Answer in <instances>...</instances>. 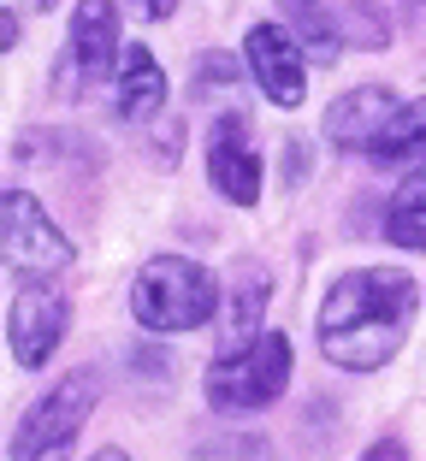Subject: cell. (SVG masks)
Returning a JSON list of instances; mask_svg holds the SVG:
<instances>
[{"instance_id": "obj_6", "label": "cell", "mask_w": 426, "mask_h": 461, "mask_svg": "<svg viewBox=\"0 0 426 461\" xmlns=\"http://www.w3.org/2000/svg\"><path fill=\"white\" fill-rule=\"evenodd\" d=\"M124 36H119V0H77L66 24V48L54 59V95L77 101L95 83L119 77Z\"/></svg>"}, {"instance_id": "obj_16", "label": "cell", "mask_w": 426, "mask_h": 461, "mask_svg": "<svg viewBox=\"0 0 426 461\" xmlns=\"http://www.w3.org/2000/svg\"><path fill=\"white\" fill-rule=\"evenodd\" d=\"M338 24H344V41L349 48H367V54H379L391 41V18L379 0H344V13H338Z\"/></svg>"}, {"instance_id": "obj_12", "label": "cell", "mask_w": 426, "mask_h": 461, "mask_svg": "<svg viewBox=\"0 0 426 461\" xmlns=\"http://www.w3.org/2000/svg\"><path fill=\"white\" fill-rule=\"evenodd\" d=\"M361 160L379 166V172H409V166H426V95L403 101V107L379 124V136L367 142Z\"/></svg>"}, {"instance_id": "obj_13", "label": "cell", "mask_w": 426, "mask_h": 461, "mask_svg": "<svg viewBox=\"0 0 426 461\" xmlns=\"http://www.w3.org/2000/svg\"><path fill=\"white\" fill-rule=\"evenodd\" d=\"M278 24L303 41L308 66H338V54H344V24L331 18L326 0H278Z\"/></svg>"}, {"instance_id": "obj_22", "label": "cell", "mask_w": 426, "mask_h": 461, "mask_svg": "<svg viewBox=\"0 0 426 461\" xmlns=\"http://www.w3.org/2000/svg\"><path fill=\"white\" fill-rule=\"evenodd\" d=\"M89 461H131V449H119V444H107V449H95Z\"/></svg>"}, {"instance_id": "obj_4", "label": "cell", "mask_w": 426, "mask_h": 461, "mask_svg": "<svg viewBox=\"0 0 426 461\" xmlns=\"http://www.w3.org/2000/svg\"><path fill=\"white\" fill-rule=\"evenodd\" d=\"M290 338L285 331H261V338L237 343V349H220L202 373V396L213 414H261L278 396L290 391Z\"/></svg>"}, {"instance_id": "obj_1", "label": "cell", "mask_w": 426, "mask_h": 461, "mask_svg": "<svg viewBox=\"0 0 426 461\" xmlns=\"http://www.w3.org/2000/svg\"><path fill=\"white\" fill-rule=\"evenodd\" d=\"M421 313V285L391 267H349L331 278L314 313V343L331 366L344 373H379L403 355Z\"/></svg>"}, {"instance_id": "obj_23", "label": "cell", "mask_w": 426, "mask_h": 461, "mask_svg": "<svg viewBox=\"0 0 426 461\" xmlns=\"http://www.w3.org/2000/svg\"><path fill=\"white\" fill-rule=\"evenodd\" d=\"M24 6H30V13H48V6H54V0H24Z\"/></svg>"}, {"instance_id": "obj_15", "label": "cell", "mask_w": 426, "mask_h": 461, "mask_svg": "<svg viewBox=\"0 0 426 461\" xmlns=\"http://www.w3.org/2000/svg\"><path fill=\"white\" fill-rule=\"evenodd\" d=\"M267 296H273V278L261 267H237V285H231V302H225V349L261 338V313H267Z\"/></svg>"}, {"instance_id": "obj_18", "label": "cell", "mask_w": 426, "mask_h": 461, "mask_svg": "<svg viewBox=\"0 0 426 461\" xmlns=\"http://www.w3.org/2000/svg\"><path fill=\"white\" fill-rule=\"evenodd\" d=\"M119 6H131L142 24H166V18L178 13V0H119Z\"/></svg>"}, {"instance_id": "obj_9", "label": "cell", "mask_w": 426, "mask_h": 461, "mask_svg": "<svg viewBox=\"0 0 426 461\" xmlns=\"http://www.w3.org/2000/svg\"><path fill=\"white\" fill-rule=\"evenodd\" d=\"M202 160H207V184H213L231 207H255V202H261L267 166H261V149H255L243 113H220V119L207 124Z\"/></svg>"}, {"instance_id": "obj_21", "label": "cell", "mask_w": 426, "mask_h": 461, "mask_svg": "<svg viewBox=\"0 0 426 461\" xmlns=\"http://www.w3.org/2000/svg\"><path fill=\"white\" fill-rule=\"evenodd\" d=\"M285 184H308V149H303V142H290V149H285Z\"/></svg>"}, {"instance_id": "obj_7", "label": "cell", "mask_w": 426, "mask_h": 461, "mask_svg": "<svg viewBox=\"0 0 426 461\" xmlns=\"http://www.w3.org/2000/svg\"><path fill=\"white\" fill-rule=\"evenodd\" d=\"M71 331V302L59 296L54 285H18L13 302H6V349L24 373H41V366L59 355Z\"/></svg>"}, {"instance_id": "obj_5", "label": "cell", "mask_w": 426, "mask_h": 461, "mask_svg": "<svg viewBox=\"0 0 426 461\" xmlns=\"http://www.w3.org/2000/svg\"><path fill=\"white\" fill-rule=\"evenodd\" d=\"M71 260H77V243L54 225L36 190H24V184L0 190V267L18 272L24 285H48V278L71 272Z\"/></svg>"}, {"instance_id": "obj_10", "label": "cell", "mask_w": 426, "mask_h": 461, "mask_svg": "<svg viewBox=\"0 0 426 461\" xmlns=\"http://www.w3.org/2000/svg\"><path fill=\"white\" fill-rule=\"evenodd\" d=\"M397 89L391 83H349L344 95L326 107V119H320V136H326L338 154H367V142L379 136V124L397 113Z\"/></svg>"}, {"instance_id": "obj_19", "label": "cell", "mask_w": 426, "mask_h": 461, "mask_svg": "<svg viewBox=\"0 0 426 461\" xmlns=\"http://www.w3.org/2000/svg\"><path fill=\"white\" fill-rule=\"evenodd\" d=\"M361 461H409V444H403V438H373V444L361 449Z\"/></svg>"}, {"instance_id": "obj_14", "label": "cell", "mask_w": 426, "mask_h": 461, "mask_svg": "<svg viewBox=\"0 0 426 461\" xmlns=\"http://www.w3.org/2000/svg\"><path fill=\"white\" fill-rule=\"evenodd\" d=\"M379 237L391 249H409V255H426V166H414L385 202V219H379Z\"/></svg>"}, {"instance_id": "obj_3", "label": "cell", "mask_w": 426, "mask_h": 461, "mask_svg": "<svg viewBox=\"0 0 426 461\" xmlns=\"http://www.w3.org/2000/svg\"><path fill=\"white\" fill-rule=\"evenodd\" d=\"M101 391H107V373L95 361L71 366L66 379H54L18 414L13 438H6V461H71V449H77L83 426L95 414Z\"/></svg>"}, {"instance_id": "obj_8", "label": "cell", "mask_w": 426, "mask_h": 461, "mask_svg": "<svg viewBox=\"0 0 426 461\" xmlns=\"http://www.w3.org/2000/svg\"><path fill=\"white\" fill-rule=\"evenodd\" d=\"M243 66L278 113H296L308 101V54L278 18H261L243 30Z\"/></svg>"}, {"instance_id": "obj_2", "label": "cell", "mask_w": 426, "mask_h": 461, "mask_svg": "<svg viewBox=\"0 0 426 461\" xmlns=\"http://www.w3.org/2000/svg\"><path fill=\"white\" fill-rule=\"evenodd\" d=\"M220 313V278L190 255H154L131 278V320L149 338H184Z\"/></svg>"}, {"instance_id": "obj_20", "label": "cell", "mask_w": 426, "mask_h": 461, "mask_svg": "<svg viewBox=\"0 0 426 461\" xmlns=\"http://www.w3.org/2000/svg\"><path fill=\"white\" fill-rule=\"evenodd\" d=\"M18 36H24V24H18V13H13V6H0V59H6V54L18 48Z\"/></svg>"}, {"instance_id": "obj_11", "label": "cell", "mask_w": 426, "mask_h": 461, "mask_svg": "<svg viewBox=\"0 0 426 461\" xmlns=\"http://www.w3.org/2000/svg\"><path fill=\"white\" fill-rule=\"evenodd\" d=\"M160 107H166V71L142 41H131L119 59V77H113V113H119V124H149L160 119Z\"/></svg>"}, {"instance_id": "obj_17", "label": "cell", "mask_w": 426, "mask_h": 461, "mask_svg": "<svg viewBox=\"0 0 426 461\" xmlns=\"http://www.w3.org/2000/svg\"><path fill=\"white\" fill-rule=\"evenodd\" d=\"M195 83H202V95L207 89H237V83H243V66H237L231 54H220V48H207V54H195Z\"/></svg>"}, {"instance_id": "obj_24", "label": "cell", "mask_w": 426, "mask_h": 461, "mask_svg": "<svg viewBox=\"0 0 426 461\" xmlns=\"http://www.w3.org/2000/svg\"><path fill=\"white\" fill-rule=\"evenodd\" d=\"M414 6H426V0H414Z\"/></svg>"}]
</instances>
